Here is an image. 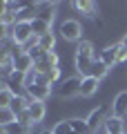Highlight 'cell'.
<instances>
[{"mask_svg":"<svg viewBox=\"0 0 127 134\" xmlns=\"http://www.w3.org/2000/svg\"><path fill=\"white\" fill-rule=\"evenodd\" d=\"M103 127H105V132H107V134L125 132V119H118V116H107Z\"/></svg>","mask_w":127,"mask_h":134,"instance_id":"obj_9","label":"cell"},{"mask_svg":"<svg viewBox=\"0 0 127 134\" xmlns=\"http://www.w3.org/2000/svg\"><path fill=\"white\" fill-rule=\"evenodd\" d=\"M80 85H83V78H67L62 81V85L58 87V94L62 98H71V96L80 94Z\"/></svg>","mask_w":127,"mask_h":134,"instance_id":"obj_3","label":"cell"},{"mask_svg":"<svg viewBox=\"0 0 127 134\" xmlns=\"http://www.w3.org/2000/svg\"><path fill=\"white\" fill-rule=\"evenodd\" d=\"M98 83L94 76H85L83 78V85H80V96H91L96 90H98Z\"/></svg>","mask_w":127,"mask_h":134,"instance_id":"obj_14","label":"cell"},{"mask_svg":"<svg viewBox=\"0 0 127 134\" xmlns=\"http://www.w3.org/2000/svg\"><path fill=\"white\" fill-rule=\"evenodd\" d=\"M51 132L54 134H71L74 130H71V125H69V119H65V121H58L51 127Z\"/></svg>","mask_w":127,"mask_h":134,"instance_id":"obj_25","label":"cell"},{"mask_svg":"<svg viewBox=\"0 0 127 134\" xmlns=\"http://www.w3.org/2000/svg\"><path fill=\"white\" fill-rule=\"evenodd\" d=\"M40 134H54V132H51V130H47V132H40Z\"/></svg>","mask_w":127,"mask_h":134,"instance_id":"obj_28","label":"cell"},{"mask_svg":"<svg viewBox=\"0 0 127 134\" xmlns=\"http://www.w3.org/2000/svg\"><path fill=\"white\" fill-rule=\"evenodd\" d=\"M14 72H16V56L11 52H5L0 58V74H2V78H9Z\"/></svg>","mask_w":127,"mask_h":134,"instance_id":"obj_6","label":"cell"},{"mask_svg":"<svg viewBox=\"0 0 127 134\" xmlns=\"http://www.w3.org/2000/svg\"><path fill=\"white\" fill-rule=\"evenodd\" d=\"M16 56V72H22V74H29L33 69V60L27 52H20V54H14Z\"/></svg>","mask_w":127,"mask_h":134,"instance_id":"obj_8","label":"cell"},{"mask_svg":"<svg viewBox=\"0 0 127 134\" xmlns=\"http://www.w3.org/2000/svg\"><path fill=\"white\" fill-rule=\"evenodd\" d=\"M76 56H89V58H94V45H91L89 40H80L78 49H76Z\"/></svg>","mask_w":127,"mask_h":134,"instance_id":"obj_24","label":"cell"},{"mask_svg":"<svg viewBox=\"0 0 127 134\" xmlns=\"http://www.w3.org/2000/svg\"><path fill=\"white\" fill-rule=\"evenodd\" d=\"M16 23H18V14L9 11V9H2V14H0V27H14Z\"/></svg>","mask_w":127,"mask_h":134,"instance_id":"obj_18","label":"cell"},{"mask_svg":"<svg viewBox=\"0 0 127 134\" xmlns=\"http://www.w3.org/2000/svg\"><path fill=\"white\" fill-rule=\"evenodd\" d=\"M31 38H33L31 23H16L14 25V29H11V40H14L18 47H25Z\"/></svg>","mask_w":127,"mask_h":134,"instance_id":"obj_1","label":"cell"},{"mask_svg":"<svg viewBox=\"0 0 127 134\" xmlns=\"http://www.w3.org/2000/svg\"><path fill=\"white\" fill-rule=\"evenodd\" d=\"M87 125H89L91 132H96L100 125H105V107L103 105H98L96 110H91L89 114H87Z\"/></svg>","mask_w":127,"mask_h":134,"instance_id":"obj_7","label":"cell"},{"mask_svg":"<svg viewBox=\"0 0 127 134\" xmlns=\"http://www.w3.org/2000/svg\"><path fill=\"white\" fill-rule=\"evenodd\" d=\"M125 134H127V121H125Z\"/></svg>","mask_w":127,"mask_h":134,"instance_id":"obj_29","label":"cell"},{"mask_svg":"<svg viewBox=\"0 0 127 134\" xmlns=\"http://www.w3.org/2000/svg\"><path fill=\"white\" fill-rule=\"evenodd\" d=\"M31 31H33V36L42 38V36H47V34H51V25H49L47 20H42L40 16H38V18H36V20L31 23Z\"/></svg>","mask_w":127,"mask_h":134,"instance_id":"obj_13","label":"cell"},{"mask_svg":"<svg viewBox=\"0 0 127 134\" xmlns=\"http://www.w3.org/2000/svg\"><path fill=\"white\" fill-rule=\"evenodd\" d=\"M51 96V85H45V83H36V85H31V87H27V98H31V100H45Z\"/></svg>","mask_w":127,"mask_h":134,"instance_id":"obj_4","label":"cell"},{"mask_svg":"<svg viewBox=\"0 0 127 134\" xmlns=\"http://www.w3.org/2000/svg\"><path fill=\"white\" fill-rule=\"evenodd\" d=\"M118 134H125V132H118Z\"/></svg>","mask_w":127,"mask_h":134,"instance_id":"obj_31","label":"cell"},{"mask_svg":"<svg viewBox=\"0 0 127 134\" xmlns=\"http://www.w3.org/2000/svg\"><path fill=\"white\" fill-rule=\"evenodd\" d=\"M27 114H29V119H31L33 125L40 123V121L45 119V114H47V110H45V103H42V100H31V98H29Z\"/></svg>","mask_w":127,"mask_h":134,"instance_id":"obj_5","label":"cell"},{"mask_svg":"<svg viewBox=\"0 0 127 134\" xmlns=\"http://www.w3.org/2000/svg\"><path fill=\"white\" fill-rule=\"evenodd\" d=\"M127 60V49L123 47V43H116V65Z\"/></svg>","mask_w":127,"mask_h":134,"instance_id":"obj_26","label":"cell"},{"mask_svg":"<svg viewBox=\"0 0 127 134\" xmlns=\"http://www.w3.org/2000/svg\"><path fill=\"white\" fill-rule=\"evenodd\" d=\"M14 98H16V96H14V92H11L7 85H2V87H0V107H9Z\"/></svg>","mask_w":127,"mask_h":134,"instance_id":"obj_22","label":"cell"},{"mask_svg":"<svg viewBox=\"0 0 127 134\" xmlns=\"http://www.w3.org/2000/svg\"><path fill=\"white\" fill-rule=\"evenodd\" d=\"M27 105H29V98L27 96H16L14 100H11V110H14V114L16 116H20V114H25L27 112Z\"/></svg>","mask_w":127,"mask_h":134,"instance_id":"obj_16","label":"cell"},{"mask_svg":"<svg viewBox=\"0 0 127 134\" xmlns=\"http://www.w3.org/2000/svg\"><path fill=\"white\" fill-rule=\"evenodd\" d=\"M94 60H96V58H89V56H76V69H78V72L83 74V78L91 74Z\"/></svg>","mask_w":127,"mask_h":134,"instance_id":"obj_12","label":"cell"},{"mask_svg":"<svg viewBox=\"0 0 127 134\" xmlns=\"http://www.w3.org/2000/svg\"><path fill=\"white\" fill-rule=\"evenodd\" d=\"M18 116L14 114L11 107H0V125H9V123H16Z\"/></svg>","mask_w":127,"mask_h":134,"instance_id":"obj_21","label":"cell"},{"mask_svg":"<svg viewBox=\"0 0 127 134\" xmlns=\"http://www.w3.org/2000/svg\"><path fill=\"white\" fill-rule=\"evenodd\" d=\"M98 58L109 67V69H112V67L116 65V45H109V47H105L103 52H100V56H98Z\"/></svg>","mask_w":127,"mask_h":134,"instance_id":"obj_15","label":"cell"},{"mask_svg":"<svg viewBox=\"0 0 127 134\" xmlns=\"http://www.w3.org/2000/svg\"><path fill=\"white\" fill-rule=\"evenodd\" d=\"M107 72H109V67L105 65V63L100 60V58H96V60H94V67H91V74H89V76H94L96 81H100V78H105V76H107Z\"/></svg>","mask_w":127,"mask_h":134,"instance_id":"obj_17","label":"cell"},{"mask_svg":"<svg viewBox=\"0 0 127 134\" xmlns=\"http://www.w3.org/2000/svg\"><path fill=\"white\" fill-rule=\"evenodd\" d=\"M38 45H40L45 52H56V36H54V31H51V34H47V36H42Z\"/></svg>","mask_w":127,"mask_h":134,"instance_id":"obj_23","label":"cell"},{"mask_svg":"<svg viewBox=\"0 0 127 134\" xmlns=\"http://www.w3.org/2000/svg\"><path fill=\"white\" fill-rule=\"evenodd\" d=\"M74 7H76V9H80L85 16H96V5H94V2H89V0H76Z\"/></svg>","mask_w":127,"mask_h":134,"instance_id":"obj_20","label":"cell"},{"mask_svg":"<svg viewBox=\"0 0 127 134\" xmlns=\"http://www.w3.org/2000/svg\"><path fill=\"white\" fill-rule=\"evenodd\" d=\"M71 134H78V132H71Z\"/></svg>","mask_w":127,"mask_h":134,"instance_id":"obj_30","label":"cell"},{"mask_svg":"<svg viewBox=\"0 0 127 134\" xmlns=\"http://www.w3.org/2000/svg\"><path fill=\"white\" fill-rule=\"evenodd\" d=\"M69 125H71V130L78 132V134H91L89 125H87V119H69Z\"/></svg>","mask_w":127,"mask_h":134,"instance_id":"obj_19","label":"cell"},{"mask_svg":"<svg viewBox=\"0 0 127 134\" xmlns=\"http://www.w3.org/2000/svg\"><path fill=\"white\" fill-rule=\"evenodd\" d=\"M120 43H123V47H125V49H127V36H125V38H123V40H120Z\"/></svg>","mask_w":127,"mask_h":134,"instance_id":"obj_27","label":"cell"},{"mask_svg":"<svg viewBox=\"0 0 127 134\" xmlns=\"http://www.w3.org/2000/svg\"><path fill=\"white\" fill-rule=\"evenodd\" d=\"M80 34H83V27H80L78 20H65L60 25V36L65 40H80Z\"/></svg>","mask_w":127,"mask_h":134,"instance_id":"obj_2","label":"cell"},{"mask_svg":"<svg viewBox=\"0 0 127 134\" xmlns=\"http://www.w3.org/2000/svg\"><path fill=\"white\" fill-rule=\"evenodd\" d=\"M114 116H118V119L127 116V92H120L114 98Z\"/></svg>","mask_w":127,"mask_h":134,"instance_id":"obj_11","label":"cell"},{"mask_svg":"<svg viewBox=\"0 0 127 134\" xmlns=\"http://www.w3.org/2000/svg\"><path fill=\"white\" fill-rule=\"evenodd\" d=\"M0 134H31V125L16 121V123H9V125H0Z\"/></svg>","mask_w":127,"mask_h":134,"instance_id":"obj_10","label":"cell"}]
</instances>
